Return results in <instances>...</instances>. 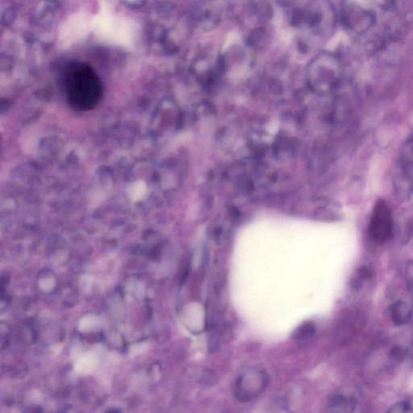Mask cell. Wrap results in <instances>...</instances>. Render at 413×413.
I'll use <instances>...</instances> for the list:
<instances>
[{"label":"cell","instance_id":"obj_2","mask_svg":"<svg viewBox=\"0 0 413 413\" xmlns=\"http://www.w3.org/2000/svg\"><path fill=\"white\" fill-rule=\"evenodd\" d=\"M268 383V377L260 368H249L238 376L234 384L235 398L247 403L253 401L263 393Z\"/></svg>","mask_w":413,"mask_h":413},{"label":"cell","instance_id":"obj_4","mask_svg":"<svg viewBox=\"0 0 413 413\" xmlns=\"http://www.w3.org/2000/svg\"><path fill=\"white\" fill-rule=\"evenodd\" d=\"M371 237L379 243L388 241L393 234V218L392 211L386 201L380 199L374 206L370 221Z\"/></svg>","mask_w":413,"mask_h":413},{"label":"cell","instance_id":"obj_1","mask_svg":"<svg viewBox=\"0 0 413 413\" xmlns=\"http://www.w3.org/2000/svg\"><path fill=\"white\" fill-rule=\"evenodd\" d=\"M67 96L74 108L79 111H89L100 103L101 86L90 74H75L68 82Z\"/></svg>","mask_w":413,"mask_h":413},{"label":"cell","instance_id":"obj_5","mask_svg":"<svg viewBox=\"0 0 413 413\" xmlns=\"http://www.w3.org/2000/svg\"><path fill=\"white\" fill-rule=\"evenodd\" d=\"M347 24L358 33H365L369 30L374 22V15L369 9L363 8L361 4H355L347 15Z\"/></svg>","mask_w":413,"mask_h":413},{"label":"cell","instance_id":"obj_10","mask_svg":"<svg viewBox=\"0 0 413 413\" xmlns=\"http://www.w3.org/2000/svg\"><path fill=\"white\" fill-rule=\"evenodd\" d=\"M407 355V349L402 346H396V347H392L390 354H389L391 359L393 361H403L405 359Z\"/></svg>","mask_w":413,"mask_h":413},{"label":"cell","instance_id":"obj_11","mask_svg":"<svg viewBox=\"0 0 413 413\" xmlns=\"http://www.w3.org/2000/svg\"><path fill=\"white\" fill-rule=\"evenodd\" d=\"M410 408H411V405L408 402L401 401L391 406L387 411L392 413L406 412V411H409Z\"/></svg>","mask_w":413,"mask_h":413},{"label":"cell","instance_id":"obj_6","mask_svg":"<svg viewBox=\"0 0 413 413\" xmlns=\"http://www.w3.org/2000/svg\"><path fill=\"white\" fill-rule=\"evenodd\" d=\"M412 316V307L405 301H396L391 308L392 322L397 326H402L409 323Z\"/></svg>","mask_w":413,"mask_h":413},{"label":"cell","instance_id":"obj_3","mask_svg":"<svg viewBox=\"0 0 413 413\" xmlns=\"http://www.w3.org/2000/svg\"><path fill=\"white\" fill-rule=\"evenodd\" d=\"M96 32L105 40L118 44H128L133 38V26L130 22L120 18L103 13L93 21Z\"/></svg>","mask_w":413,"mask_h":413},{"label":"cell","instance_id":"obj_9","mask_svg":"<svg viewBox=\"0 0 413 413\" xmlns=\"http://www.w3.org/2000/svg\"><path fill=\"white\" fill-rule=\"evenodd\" d=\"M316 325L313 322H304L293 331L291 337L296 340H306L313 337L316 333Z\"/></svg>","mask_w":413,"mask_h":413},{"label":"cell","instance_id":"obj_8","mask_svg":"<svg viewBox=\"0 0 413 413\" xmlns=\"http://www.w3.org/2000/svg\"><path fill=\"white\" fill-rule=\"evenodd\" d=\"M374 276V270L371 266H360L358 270H356L354 277L351 280V287L354 290H358L363 285V283L368 280H371Z\"/></svg>","mask_w":413,"mask_h":413},{"label":"cell","instance_id":"obj_12","mask_svg":"<svg viewBox=\"0 0 413 413\" xmlns=\"http://www.w3.org/2000/svg\"><path fill=\"white\" fill-rule=\"evenodd\" d=\"M406 281L410 291H413V261L407 265L406 269Z\"/></svg>","mask_w":413,"mask_h":413},{"label":"cell","instance_id":"obj_7","mask_svg":"<svg viewBox=\"0 0 413 413\" xmlns=\"http://www.w3.org/2000/svg\"><path fill=\"white\" fill-rule=\"evenodd\" d=\"M357 402L352 397H347L342 395L333 396L329 400V411L333 412H350L355 409Z\"/></svg>","mask_w":413,"mask_h":413}]
</instances>
